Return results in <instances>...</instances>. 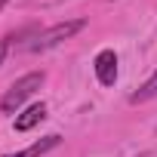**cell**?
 <instances>
[{
	"label": "cell",
	"mask_w": 157,
	"mask_h": 157,
	"mask_svg": "<svg viewBox=\"0 0 157 157\" xmlns=\"http://www.w3.org/2000/svg\"><path fill=\"white\" fill-rule=\"evenodd\" d=\"M43 71H31V74H25V77H19V80L6 90V96L0 99V111L3 114H16L22 105H25V99H31L40 86H43Z\"/></svg>",
	"instance_id": "cell-1"
},
{
	"label": "cell",
	"mask_w": 157,
	"mask_h": 157,
	"mask_svg": "<svg viewBox=\"0 0 157 157\" xmlns=\"http://www.w3.org/2000/svg\"><path fill=\"white\" fill-rule=\"evenodd\" d=\"M86 28V19H71V22H59V25H52V28H46V31H40L25 49L28 52H43V49H52V46H59L62 40H68V37H74L77 31H83Z\"/></svg>",
	"instance_id": "cell-2"
},
{
	"label": "cell",
	"mask_w": 157,
	"mask_h": 157,
	"mask_svg": "<svg viewBox=\"0 0 157 157\" xmlns=\"http://www.w3.org/2000/svg\"><path fill=\"white\" fill-rule=\"evenodd\" d=\"M96 77H99L102 86H114V80H117V56H114V49H102L96 56Z\"/></svg>",
	"instance_id": "cell-3"
},
{
	"label": "cell",
	"mask_w": 157,
	"mask_h": 157,
	"mask_svg": "<svg viewBox=\"0 0 157 157\" xmlns=\"http://www.w3.org/2000/svg\"><path fill=\"white\" fill-rule=\"evenodd\" d=\"M43 117H46V105H43V102H40V105H31V108H25L22 114H16V129H19V132H28V129H34Z\"/></svg>",
	"instance_id": "cell-4"
},
{
	"label": "cell",
	"mask_w": 157,
	"mask_h": 157,
	"mask_svg": "<svg viewBox=\"0 0 157 157\" xmlns=\"http://www.w3.org/2000/svg\"><path fill=\"white\" fill-rule=\"evenodd\" d=\"M59 145V136H46V139H40V142H34L31 148H25V151H16V154H3V157H43L46 151H52Z\"/></svg>",
	"instance_id": "cell-5"
},
{
	"label": "cell",
	"mask_w": 157,
	"mask_h": 157,
	"mask_svg": "<svg viewBox=\"0 0 157 157\" xmlns=\"http://www.w3.org/2000/svg\"><path fill=\"white\" fill-rule=\"evenodd\" d=\"M154 96H157V71H154L148 80H145V83L129 96V102H132V105H139V102H148V99H154Z\"/></svg>",
	"instance_id": "cell-6"
},
{
	"label": "cell",
	"mask_w": 157,
	"mask_h": 157,
	"mask_svg": "<svg viewBox=\"0 0 157 157\" xmlns=\"http://www.w3.org/2000/svg\"><path fill=\"white\" fill-rule=\"evenodd\" d=\"M6 49H10V40H0V65H3V59H6Z\"/></svg>",
	"instance_id": "cell-7"
},
{
	"label": "cell",
	"mask_w": 157,
	"mask_h": 157,
	"mask_svg": "<svg viewBox=\"0 0 157 157\" xmlns=\"http://www.w3.org/2000/svg\"><path fill=\"white\" fill-rule=\"evenodd\" d=\"M6 3H10V0H0V10H3V6H6Z\"/></svg>",
	"instance_id": "cell-8"
}]
</instances>
